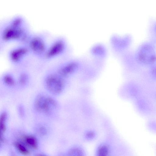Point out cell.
<instances>
[{"mask_svg":"<svg viewBox=\"0 0 156 156\" xmlns=\"http://www.w3.org/2000/svg\"><path fill=\"white\" fill-rule=\"evenodd\" d=\"M22 23V21L20 18H17L13 20L4 30L2 34L3 39L7 41L21 39L23 33L21 27Z\"/></svg>","mask_w":156,"mask_h":156,"instance_id":"1","label":"cell"},{"mask_svg":"<svg viewBox=\"0 0 156 156\" xmlns=\"http://www.w3.org/2000/svg\"><path fill=\"white\" fill-rule=\"evenodd\" d=\"M57 104L53 99L46 97L43 95L39 94L36 98L34 102V107L39 112L48 114L53 108H55Z\"/></svg>","mask_w":156,"mask_h":156,"instance_id":"2","label":"cell"},{"mask_svg":"<svg viewBox=\"0 0 156 156\" xmlns=\"http://www.w3.org/2000/svg\"><path fill=\"white\" fill-rule=\"evenodd\" d=\"M45 85L47 89L55 95L60 94L63 91L64 85L63 81L58 76L55 75L48 76L45 80Z\"/></svg>","mask_w":156,"mask_h":156,"instance_id":"3","label":"cell"},{"mask_svg":"<svg viewBox=\"0 0 156 156\" xmlns=\"http://www.w3.org/2000/svg\"><path fill=\"white\" fill-rule=\"evenodd\" d=\"M28 50L23 47H19L12 49L9 52L10 59L14 62H18L21 61L23 56L27 53Z\"/></svg>","mask_w":156,"mask_h":156,"instance_id":"4","label":"cell"},{"mask_svg":"<svg viewBox=\"0 0 156 156\" xmlns=\"http://www.w3.org/2000/svg\"><path fill=\"white\" fill-rule=\"evenodd\" d=\"M78 65L76 63H70L62 68L59 70V74L62 76H66L72 73L76 69Z\"/></svg>","mask_w":156,"mask_h":156,"instance_id":"5","label":"cell"},{"mask_svg":"<svg viewBox=\"0 0 156 156\" xmlns=\"http://www.w3.org/2000/svg\"><path fill=\"white\" fill-rule=\"evenodd\" d=\"M30 46L34 51L37 52H42L44 49V45L42 41L40 39L36 38L31 41Z\"/></svg>","mask_w":156,"mask_h":156,"instance_id":"6","label":"cell"},{"mask_svg":"<svg viewBox=\"0 0 156 156\" xmlns=\"http://www.w3.org/2000/svg\"><path fill=\"white\" fill-rule=\"evenodd\" d=\"M63 48V44L61 42H58L50 49L48 53V56L51 57L61 52Z\"/></svg>","mask_w":156,"mask_h":156,"instance_id":"7","label":"cell"},{"mask_svg":"<svg viewBox=\"0 0 156 156\" xmlns=\"http://www.w3.org/2000/svg\"><path fill=\"white\" fill-rule=\"evenodd\" d=\"M24 141L26 144L30 147L36 149L37 147V143L35 137L31 136H26L24 137Z\"/></svg>","mask_w":156,"mask_h":156,"instance_id":"8","label":"cell"},{"mask_svg":"<svg viewBox=\"0 0 156 156\" xmlns=\"http://www.w3.org/2000/svg\"><path fill=\"white\" fill-rule=\"evenodd\" d=\"M14 144L17 150L21 154L24 155H27L29 154L28 149L22 143L16 142L14 143Z\"/></svg>","mask_w":156,"mask_h":156,"instance_id":"9","label":"cell"},{"mask_svg":"<svg viewBox=\"0 0 156 156\" xmlns=\"http://www.w3.org/2000/svg\"><path fill=\"white\" fill-rule=\"evenodd\" d=\"M109 150L108 147L105 145H102L98 147L97 156H109Z\"/></svg>","mask_w":156,"mask_h":156,"instance_id":"10","label":"cell"},{"mask_svg":"<svg viewBox=\"0 0 156 156\" xmlns=\"http://www.w3.org/2000/svg\"><path fill=\"white\" fill-rule=\"evenodd\" d=\"M8 117L7 113L3 112L0 114V130L4 132L6 128V122Z\"/></svg>","mask_w":156,"mask_h":156,"instance_id":"11","label":"cell"},{"mask_svg":"<svg viewBox=\"0 0 156 156\" xmlns=\"http://www.w3.org/2000/svg\"><path fill=\"white\" fill-rule=\"evenodd\" d=\"M4 83L9 86H12L15 84V80L13 78L11 75H6L3 78Z\"/></svg>","mask_w":156,"mask_h":156,"instance_id":"12","label":"cell"},{"mask_svg":"<svg viewBox=\"0 0 156 156\" xmlns=\"http://www.w3.org/2000/svg\"><path fill=\"white\" fill-rule=\"evenodd\" d=\"M28 79V77L25 74H23L20 77V82L22 84H25L27 81Z\"/></svg>","mask_w":156,"mask_h":156,"instance_id":"13","label":"cell"},{"mask_svg":"<svg viewBox=\"0 0 156 156\" xmlns=\"http://www.w3.org/2000/svg\"><path fill=\"white\" fill-rule=\"evenodd\" d=\"M94 133L92 132H89L87 133V137L90 139L94 137Z\"/></svg>","mask_w":156,"mask_h":156,"instance_id":"14","label":"cell"},{"mask_svg":"<svg viewBox=\"0 0 156 156\" xmlns=\"http://www.w3.org/2000/svg\"><path fill=\"white\" fill-rule=\"evenodd\" d=\"M2 132L0 130V141H2L4 140L3 138L2 134Z\"/></svg>","mask_w":156,"mask_h":156,"instance_id":"15","label":"cell"},{"mask_svg":"<svg viewBox=\"0 0 156 156\" xmlns=\"http://www.w3.org/2000/svg\"><path fill=\"white\" fill-rule=\"evenodd\" d=\"M36 156H45L44 155L41 154H38L36 155Z\"/></svg>","mask_w":156,"mask_h":156,"instance_id":"16","label":"cell"}]
</instances>
